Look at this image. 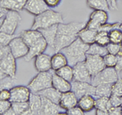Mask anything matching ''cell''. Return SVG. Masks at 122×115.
Here are the masks:
<instances>
[{
  "label": "cell",
  "instance_id": "obj_51",
  "mask_svg": "<svg viewBox=\"0 0 122 115\" xmlns=\"http://www.w3.org/2000/svg\"><path fill=\"white\" fill-rule=\"evenodd\" d=\"M95 110H96L95 114L97 115H108V113L106 112V111H104V110H99V109H95Z\"/></svg>",
  "mask_w": 122,
  "mask_h": 115
},
{
  "label": "cell",
  "instance_id": "obj_29",
  "mask_svg": "<svg viewBox=\"0 0 122 115\" xmlns=\"http://www.w3.org/2000/svg\"><path fill=\"white\" fill-rule=\"evenodd\" d=\"M86 4L93 10H103L108 11L111 9L107 0H86Z\"/></svg>",
  "mask_w": 122,
  "mask_h": 115
},
{
  "label": "cell",
  "instance_id": "obj_3",
  "mask_svg": "<svg viewBox=\"0 0 122 115\" xmlns=\"http://www.w3.org/2000/svg\"><path fill=\"white\" fill-rule=\"evenodd\" d=\"M64 23V16L62 13L59 11L49 9L38 15H35L32 27V29H39L47 28L55 24Z\"/></svg>",
  "mask_w": 122,
  "mask_h": 115
},
{
  "label": "cell",
  "instance_id": "obj_20",
  "mask_svg": "<svg viewBox=\"0 0 122 115\" xmlns=\"http://www.w3.org/2000/svg\"><path fill=\"white\" fill-rule=\"evenodd\" d=\"M20 36L23 38V40L25 41V43L28 45L29 47L30 46H32L33 43H35L36 41L42 37V34L38 29H28V30H24L20 32Z\"/></svg>",
  "mask_w": 122,
  "mask_h": 115
},
{
  "label": "cell",
  "instance_id": "obj_41",
  "mask_svg": "<svg viewBox=\"0 0 122 115\" xmlns=\"http://www.w3.org/2000/svg\"><path fill=\"white\" fill-rule=\"evenodd\" d=\"M107 49L108 53L117 55V54L122 50V44H117V43L110 42L107 46Z\"/></svg>",
  "mask_w": 122,
  "mask_h": 115
},
{
  "label": "cell",
  "instance_id": "obj_11",
  "mask_svg": "<svg viewBox=\"0 0 122 115\" xmlns=\"http://www.w3.org/2000/svg\"><path fill=\"white\" fill-rule=\"evenodd\" d=\"M72 83V90L77 98L79 99L85 95H92L94 97L95 94V86L92 84L91 83H87V82H81V81H75L72 80L71 82Z\"/></svg>",
  "mask_w": 122,
  "mask_h": 115
},
{
  "label": "cell",
  "instance_id": "obj_34",
  "mask_svg": "<svg viewBox=\"0 0 122 115\" xmlns=\"http://www.w3.org/2000/svg\"><path fill=\"white\" fill-rule=\"evenodd\" d=\"M17 82L16 77H11L9 75L1 78L0 80V88H7V89H11V87L15 86V83Z\"/></svg>",
  "mask_w": 122,
  "mask_h": 115
},
{
  "label": "cell",
  "instance_id": "obj_9",
  "mask_svg": "<svg viewBox=\"0 0 122 115\" xmlns=\"http://www.w3.org/2000/svg\"><path fill=\"white\" fill-rule=\"evenodd\" d=\"M107 11H103V10H94V11L90 15L89 19L86 21V27L98 30L101 25L107 23Z\"/></svg>",
  "mask_w": 122,
  "mask_h": 115
},
{
  "label": "cell",
  "instance_id": "obj_4",
  "mask_svg": "<svg viewBox=\"0 0 122 115\" xmlns=\"http://www.w3.org/2000/svg\"><path fill=\"white\" fill-rule=\"evenodd\" d=\"M55 73L54 70L48 71L38 72L29 83L28 87L33 93H38L39 92L52 87V77Z\"/></svg>",
  "mask_w": 122,
  "mask_h": 115
},
{
  "label": "cell",
  "instance_id": "obj_53",
  "mask_svg": "<svg viewBox=\"0 0 122 115\" xmlns=\"http://www.w3.org/2000/svg\"><path fill=\"white\" fill-rule=\"evenodd\" d=\"M119 28L121 30V32H122V21L121 22V24H120V26H119Z\"/></svg>",
  "mask_w": 122,
  "mask_h": 115
},
{
  "label": "cell",
  "instance_id": "obj_36",
  "mask_svg": "<svg viewBox=\"0 0 122 115\" xmlns=\"http://www.w3.org/2000/svg\"><path fill=\"white\" fill-rule=\"evenodd\" d=\"M110 42L122 44V32L119 28H114L109 32Z\"/></svg>",
  "mask_w": 122,
  "mask_h": 115
},
{
  "label": "cell",
  "instance_id": "obj_13",
  "mask_svg": "<svg viewBox=\"0 0 122 115\" xmlns=\"http://www.w3.org/2000/svg\"><path fill=\"white\" fill-rule=\"evenodd\" d=\"M73 80L91 83L92 75L84 62H81L73 66Z\"/></svg>",
  "mask_w": 122,
  "mask_h": 115
},
{
  "label": "cell",
  "instance_id": "obj_40",
  "mask_svg": "<svg viewBox=\"0 0 122 115\" xmlns=\"http://www.w3.org/2000/svg\"><path fill=\"white\" fill-rule=\"evenodd\" d=\"M120 24L121 22L118 21V22H116V23H112V24H109V23H106L103 25L99 27V28L98 29V31H102V32H107L109 33L110 31H112V29L114 28H119L120 26Z\"/></svg>",
  "mask_w": 122,
  "mask_h": 115
},
{
  "label": "cell",
  "instance_id": "obj_22",
  "mask_svg": "<svg viewBox=\"0 0 122 115\" xmlns=\"http://www.w3.org/2000/svg\"><path fill=\"white\" fill-rule=\"evenodd\" d=\"M52 87H54L60 92H64L70 91L72 89V83L71 82L58 75L55 71L52 77Z\"/></svg>",
  "mask_w": 122,
  "mask_h": 115
},
{
  "label": "cell",
  "instance_id": "obj_16",
  "mask_svg": "<svg viewBox=\"0 0 122 115\" xmlns=\"http://www.w3.org/2000/svg\"><path fill=\"white\" fill-rule=\"evenodd\" d=\"M78 98L72 90L62 92L59 105L64 110L67 111L72 107L77 106Z\"/></svg>",
  "mask_w": 122,
  "mask_h": 115
},
{
  "label": "cell",
  "instance_id": "obj_46",
  "mask_svg": "<svg viewBox=\"0 0 122 115\" xmlns=\"http://www.w3.org/2000/svg\"><path fill=\"white\" fill-rule=\"evenodd\" d=\"M108 115H122V106H112L108 110Z\"/></svg>",
  "mask_w": 122,
  "mask_h": 115
},
{
  "label": "cell",
  "instance_id": "obj_42",
  "mask_svg": "<svg viewBox=\"0 0 122 115\" xmlns=\"http://www.w3.org/2000/svg\"><path fill=\"white\" fill-rule=\"evenodd\" d=\"M11 106L12 102L10 100H0V114L3 115Z\"/></svg>",
  "mask_w": 122,
  "mask_h": 115
},
{
  "label": "cell",
  "instance_id": "obj_25",
  "mask_svg": "<svg viewBox=\"0 0 122 115\" xmlns=\"http://www.w3.org/2000/svg\"><path fill=\"white\" fill-rule=\"evenodd\" d=\"M27 0H0V7L9 11H20L25 8Z\"/></svg>",
  "mask_w": 122,
  "mask_h": 115
},
{
  "label": "cell",
  "instance_id": "obj_12",
  "mask_svg": "<svg viewBox=\"0 0 122 115\" xmlns=\"http://www.w3.org/2000/svg\"><path fill=\"white\" fill-rule=\"evenodd\" d=\"M11 102H27L29 101L32 92L28 86L24 85H15L11 89Z\"/></svg>",
  "mask_w": 122,
  "mask_h": 115
},
{
  "label": "cell",
  "instance_id": "obj_38",
  "mask_svg": "<svg viewBox=\"0 0 122 115\" xmlns=\"http://www.w3.org/2000/svg\"><path fill=\"white\" fill-rule=\"evenodd\" d=\"M103 60L107 67H115L117 64V55L107 53L103 56Z\"/></svg>",
  "mask_w": 122,
  "mask_h": 115
},
{
  "label": "cell",
  "instance_id": "obj_1",
  "mask_svg": "<svg viewBox=\"0 0 122 115\" xmlns=\"http://www.w3.org/2000/svg\"><path fill=\"white\" fill-rule=\"evenodd\" d=\"M86 21L82 22H70L68 24L60 23L58 24L57 36L54 50L56 52L72 44L78 37V32L86 26Z\"/></svg>",
  "mask_w": 122,
  "mask_h": 115
},
{
  "label": "cell",
  "instance_id": "obj_49",
  "mask_svg": "<svg viewBox=\"0 0 122 115\" xmlns=\"http://www.w3.org/2000/svg\"><path fill=\"white\" fill-rule=\"evenodd\" d=\"M9 11V10L4 8V7H0V22H2V21L3 20V19H4V17L6 16V15L7 14V12Z\"/></svg>",
  "mask_w": 122,
  "mask_h": 115
},
{
  "label": "cell",
  "instance_id": "obj_24",
  "mask_svg": "<svg viewBox=\"0 0 122 115\" xmlns=\"http://www.w3.org/2000/svg\"><path fill=\"white\" fill-rule=\"evenodd\" d=\"M98 33V30L89 28L85 26L81 30L78 32V37H79L84 43L91 45L95 42V37Z\"/></svg>",
  "mask_w": 122,
  "mask_h": 115
},
{
  "label": "cell",
  "instance_id": "obj_23",
  "mask_svg": "<svg viewBox=\"0 0 122 115\" xmlns=\"http://www.w3.org/2000/svg\"><path fill=\"white\" fill-rule=\"evenodd\" d=\"M77 106L85 113L90 112L95 109V97L92 95H85L78 99Z\"/></svg>",
  "mask_w": 122,
  "mask_h": 115
},
{
  "label": "cell",
  "instance_id": "obj_39",
  "mask_svg": "<svg viewBox=\"0 0 122 115\" xmlns=\"http://www.w3.org/2000/svg\"><path fill=\"white\" fill-rule=\"evenodd\" d=\"M112 95L122 97V78L119 77L117 80L112 84Z\"/></svg>",
  "mask_w": 122,
  "mask_h": 115
},
{
  "label": "cell",
  "instance_id": "obj_44",
  "mask_svg": "<svg viewBox=\"0 0 122 115\" xmlns=\"http://www.w3.org/2000/svg\"><path fill=\"white\" fill-rule=\"evenodd\" d=\"M115 69L118 73L122 71V50L117 54V64Z\"/></svg>",
  "mask_w": 122,
  "mask_h": 115
},
{
  "label": "cell",
  "instance_id": "obj_18",
  "mask_svg": "<svg viewBox=\"0 0 122 115\" xmlns=\"http://www.w3.org/2000/svg\"><path fill=\"white\" fill-rule=\"evenodd\" d=\"M34 66L38 72L48 71L52 70L51 67V57L44 53L39 54L35 57Z\"/></svg>",
  "mask_w": 122,
  "mask_h": 115
},
{
  "label": "cell",
  "instance_id": "obj_17",
  "mask_svg": "<svg viewBox=\"0 0 122 115\" xmlns=\"http://www.w3.org/2000/svg\"><path fill=\"white\" fill-rule=\"evenodd\" d=\"M42 115H56V114H64L67 113L61 112L64 110L60 107L59 104L50 101L49 99L46 97H42Z\"/></svg>",
  "mask_w": 122,
  "mask_h": 115
},
{
  "label": "cell",
  "instance_id": "obj_33",
  "mask_svg": "<svg viewBox=\"0 0 122 115\" xmlns=\"http://www.w3.org/2000/svg\"><path fill=\"white\" fill-rule=\"evenodd\" d=\"M112 106L109 97H97L95 98V109L104 110L108 113V110Z\"/></svg>",
  "mask_w": 122,
  "mask_h": 115
},
{
  "label": "cell",
  "instance_id": "obj_8",
  "mask_svg": "<svg viewBox=\"0 0 122 115\" xmlns=\"http://www.w3.org/2000/svg\"><path fill=\"white\" fill-rule=\"evenodd\" d=\"M85 63L89 70L90 75H92V78L103 71L105 67H107L104 63L103 56L96 54H86Z\"/></svg>",
  "mask_w": 122,
  "mask_h": 115
},
{
  "label": "cell",
  "instance_id": "obj_47",
  "mask_svg": "<svg viewBox=\"0 0 122 115\" xmlns=\"http://www.w3.org/2000/svg\"><path fill=\"white\" fill-rule=\"evenodd\" d=\"M110 98V101L112 106H121V97L115 96V95H111Z\"/></svg>",
  "mask_w": 122,
  "mask_h": 115
},
{
  "label": "cell",
  "instance_id": "obj_35",
  "mask_svg": "<svg viewBox=\"0 0 122 115\" xmlns=\"http://www.w3.org/2000/svg\"><path fill=\"white\" fill-rule=\"evenodd\" d=\"M95 42L103 46H107L110 43L109 33L107 32L98 31V33L95 37Z\"/></svg>",
  "mask_w": 122,
  "mask_h": 115
},
{
  "label": "cell",
  "instance_id": "obj_15",
  "mask_svg": "<svg viewBox=\"0 0 122 115\" xmlns=\"http://www.w3.org/2000/svg\"><path fill=\"white\" fill-rule=\"evenodd\" d=\"M24 9L35 16L49 10L50 7L44 0H27Z\"/></svg>",
  "mask_w": 122,
  "mask_h": 115
},
{
  "label": "cell",
  "instance_id": "obj_7",
  "mask_svg": "<svg viewBox=\"0 0 122 115\" xmlns=\"http://www.w3.org/2000/svg\"><path fill=\"white\" fill-rule=\"evenodd\" d=\"M119 77V73L115 67H105L103 71L92 78L91 83L94 86L104 83L113 84Z\"/></svg>",
  "mask_w": 122,
  "mask_h": 115
},
{
  "label": "cell",
  "instance_id": "obj_32",
  "mask_svg": "<svg viewBox=\"0 0 122 115\" xmlns=\"http://www.w3.org/2000/svg\"><path fill=\"white\" fill-rule=\"evenodd\" d=\"M12 108L15 115H28L29 102H12Z\"/></svg>",
  "mask_w": 122,
  "mask_h": 115
},
{
  "label": "cell",
  "instance_id": "obj_6",
  "mask_svg": "<svg viewBox=\"0 0 122 115\" xmlns=\"http://www.w3.org/2000/svg\"><path fill=\"white\" fill-rule=\"evenodd\" d=\"M16 58L11 52L0 57V76L3 78L7 75L11 77L16 76Z\"/></svg>",
  "mask_w": 122,
  "mask_h": 115
},
{
  "label": "cell",
  "instance_id": "obj_28",
  "mask_svg": "<svg viewBox=\"0 0 122 115\" xmlns=\"http://www.w3.org/2000/svg\"><path fill=\"white\" fill-rule=\"evenodd\" d=\"M112 84H99L95 86V94L94 97H110L112 95Z\"/></svg>",
  "mask_w": 122,
  "mask_h": 115
},
{
  "label": "cell",
  "instance_id": "obj_31",
  "mask_svg": "<svg viewBox=\"0 0 122 115\" xmlns=\"http://www.w3.org/2000/svg\"><path fill=\"white\" fill-rule=\"evenodd\" d=\"M107 53V46H103L96 42L90 45V47L87 50V54H96V55H100L103 57Z\"/></svg>",
  "mask_w": 122,
  "mask_h": 115
},
{
  "label": "cell",
  "instance_id": "obj_48",
  "mask_svg": "<svg viewBox=\"0 0 122 115\" xmlns=\"http://www.w3.org/2000/svg\"><path fill=\"white\" fill-rule=\"evenodd\" d=\"M44 1L50 8H54L60 4L62 0H44Z\"/></svg>",
  "mask_w": 122,
  "mask_h": 115
},
{
  "label": "cell",
  "instance_id": "obj_14",
  "mask_svg": "<svg viewBox=\"0 0 122 115\" xmlns=\"http://www.w3.org/2000/svg\"><path fill=\"white\" fill-rule=\"evenodd\" d=\"M48 44H47L46 39L44 38V37H41L38 41H36L35 43H33L32 46H29V53L24 58L25 61L29 62L31 59L34 58L35 57H37L39 54H42L45 52V50H46Z\"/></svg>",
  "mask_w": 122,
  "mask_h": 115
},
{
  "label": "cell",
  "instance_id": "obj_54",
  "mask_svg": "<svg viewBox=\"0 0 122 115\" xmlns=\"http://www.w3.org/2000/svg\"><path fill=\"white\" fill-rule=\"evenodd\" d=\"M121 106H122V97H121Z\"/></svg>",
  "mask_w": 122,
  "mask_h": 115
},
{
  "label": "cell",
  "instance_id": "obj_30",
  "mask_svg": "<svg viewBox=\"0 0 122 115\" xmlns=\"http://www.w3.org/2000/svg\"><path fill=\"white\" fill-rule=\"evenodd\" d=\"M56 73L69 82L73 80V67L68 65V64L56 71Z\"/></svg>",
  "mask_w": 122,
  "mask_h": 115
},
{
  "label": "cell",
  "instance_id": "obj_45",
  "mask_svg": "<svg viewBox=\"0 0 122 115\" xmlns=\"http://www.w3.org/2000/svg\"><path fill=\"white\" fill-rule=\"evenodd\" d=\"M11 92L10 89L3 88L1 89L0 92V100H11Z\"/></svg>",
  "mask_w": 122,
  "mask_h": 115
},
{
  "label": "cell",
  "instance_id": "obj_37",
  "mask_svg": "<svg viewBox=\"0 0 122 115\" xmlns=\"http://www.w3.org/2000/svg\"><path fill=\"white\" fill-rule=\"evenodd\" d=\"M15 37V34H9L3 32H0V46H9L10 42Z\"/></svg>",
  "mask_w": 122,
  "mask_h": 115
},
{
  "label": "cell",
  "instance_id": "obj_19",
  "mask_svg": "<svg viewBox=\"0 0 122 115\" xmlns=\"http://www.w3.org/2000/svg\"><path fill=\"white\" fill-rule=\"evenodd\" d=\"M29 102V110L28 115H42V97L38 93L31 94Z\"/></svg>",
  "mask_w": 122,
  "mask_h": 115
},
{
  "label": "cell",
  "instance_id": "obj_5",
  "mask_svg": "<svg viewBox=\"0 0 122 115\" xmlns=\"http://www.w3.org/2000/svg\"><path fill=\"white\" fill-rule=\"evenodd\" d=\"M21 16L19 11H9L3 20L0 22V32L14 35L17 28L20 24Z\"/></svg>",
  "mask_w": 122,
  "mask_h": 115
},
{
  "label": "cell",
  "instance_id": "obj_26",
  "mask_svg": "<svg viewBox=\"0 0 122 115\" xmlns=\"http://www.w3.org/2000/svg\"><path fill=\"white\" fill-rule=\"evenodd\" d=\"M68 62L67 57L61 51L56 52V54L51 56V67L52 70H54L55 71L60 69L61 67H64V66L68 65Z\"/></svg>",
  "mask_w": 122,
  "mask_h": 115
},
{
  "label": "cell",
  "instance_id": "obj_50",
  "mask_svg": "<svg viewBox=\"0 0 122 115\" xmlns=\"http://www.w3.org/2000/svg\"><path fill=\"white\" fill-rule=\"evenodd\" d=\"M107 1L110 6V8L112 9V10H118L117 0H107Z\"/></svg>",
  "mask_w": 122,
  "mask_h": 115
},
{
  "label": "cell",
  "instance_id": "obj_43",
  "mask_svg": "<svg viewBox=\"0 0 122 115\" xmlns=\"http://www.w3.org/2000/svg\"><path fill=\"white\" fill-rule=\"evenodd\" d=\"M67 114H69V115H83L85 114V112L81 109L78 106H76L72 108L69 109L66 111Z\"/></svg>",
  "mask_w": 122,
  "mask_h": 115
},
{
  "label": "cell",
  "instance_id": "obj_52",
  "mask_svg": "<svg viewBox=\"0 0 122 115\" xmlns=\"http://www.w3.org/2000/svg\"><path fill=\"white\" fill-rule=\"evenodd\" d=\"M3 115H15V113L14 110H13L12 106H11V108H10L9 110L7 111V112H5Z\"/></svg>",
  "mask_w": 122,
  "mask_h": 115
},
{
  "label": "cell",
  "instance_id": "obj_2",
  "mask_svg": "<svg viewBox=\"0 0 122 115\" xmlns=\"http://www.w3.org/2000/svg\"><path fill=\"white\" fill-rule=\"evenodd\" d=\"M89 47L90 45L84 43L79 37H77L72 44L62 49L60 51L67 57L68 65L73 67L78 62L86 60Z\"/></svg>",
  "mask_w": 122,
  "mask_h": 115
},
{
  "label": "cell",
  "instance_id": "obj_27",
  "mask_svg": "<svg viewBox=\"0 0 122 115\" xmlns=\"http://www.w3.org/2000/svg\"><path fill=\"white\" fill-rule=\"evenodd\" d=\"M38 94L40 95L41 97H46V98L49 99L50 101L56 103V104H59L62 92H60V91L56 89L54 87H50L48 88H46L44 90L39 92H38Z\"/></svg>",
  "mask_w": 122,
  "mask_h": 115
},
{
  "label": "cell",
  "instance_id": "obj_21",
  "mask_svg": "<svg viewBox=\"0 0 122 115\" xmlns=\"http://www.w3.org/2000/svg\"><path fill=\"white\" fill-rule=\"evenodd\" d=\"M57 29H58V24H55L52 26L47 27V28L39 29V31L42 32V36L46 39L48 46L52 49H54L55 47V43H56L57 36Z\"/></svg>",
  "mask_w": 122,
  "mask_h": 115
},
{
  "label": "cell",
  "instance_id": "obj_10",
  "mask_svg": "<svg viewBox=\"0 0 122 115\" xmlns=\"http://www.w3.org/2000/svg\"><path fill=\"white\" fill-rule=\"evenodd\" d=\"M10 49H11V54L14 55L16 59L21 58H25L28 54L29 47L28 45L25 43L23 38L20 36L15 37L10 42L9 44Z\"/></svg>",
  "mask_w": 122,
  "mask_h": 115
}]
</instances>
